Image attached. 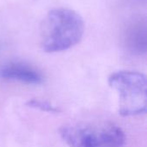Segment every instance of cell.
<instances>
[{"label": "cell", "mask_w": 147, "mask_h": 147, "mask_svg": "<svg viewBox=\"0 0 147 147\" xmlns=\"http://www.w3.org/2000/svg\"><path fill=\"white\" fill-rule=\"evenodd\" d=\"M27 105L30 108L36 109L44 112H48V113H58L59 110V109L53 105L52 103L44 101V100H40V99H31L27 102Z\"/></svg>", "instance_id": "cell-6"}, {"label": "cell", "mask_w": 147, "mask_h": 147, "mask_svg": "<svg viewBox=\"0 0 147 147\" xmlns=\"http://www.w3.org/2000/svg\"><path fill=\"white\" fill-rule=\"evenodd\" d=\"M84 32V22L78 12L66 8L53 9L40 25V47L49 53L68 50L79 43Z\"/></svg>", "instance_id": "cell-1"}, {"label": "cell", "mask_w": 147, "mask_h": 147, "mask_svg": "<svg viewBox=\"0 0 147 147\" xmlns=\"http://www.w3.org/2000/svg\"><path fill=\"white\" fill-rule=\"evenodd\" d=\"M124 43L127 51L136 56L146 55L147 52V24L146 17H135L127 26Z\"/></svg>", "instance_id": "cell-4"}, {"label": "cell", "mask_w": 147, "mask_h": 147, "mask_svg": "<svg viewBox=\"0 0 147 147\" xmlns=\"http://www.w3.org/2000/svg\"><path fill=\"white\" fill-rule=\"evenodd\" d=\"M61 139L69 147H123V130L110 121L80 122L63 126Z\"/></svg>", "instance_id": "cell-2"}, {"label": "cell", "mask_w": 147, "mask_h": 147, "mask_svg": "<svg viewBox=\"0 0 147 147\" xmlns=\"http://www.w3.org/2000/svg\"><path fill=\"white\" fill-rule=\"evenodd\" d=\"M118 96L119 113L123 116L145 114L147 109V81L144 74L134 71H119L108 79Z\"/></svg>", "instance_id": "cell-3"}, {"label": "cell", "mask_w": 147, "mask_h": 147, "mask_svg": "<svg viewBox=\"0 0 147 147\" xmlns=\"http://www.w3.org/2000/svg\"><path fill=\"white\" fill-rule=\"evenodd\" d=\"M0 78L27 84L43 83L42 74L34 67L22 62H9L0 66Z\"/></svg>", "instance_id": "cell-5"}]
</instances>
